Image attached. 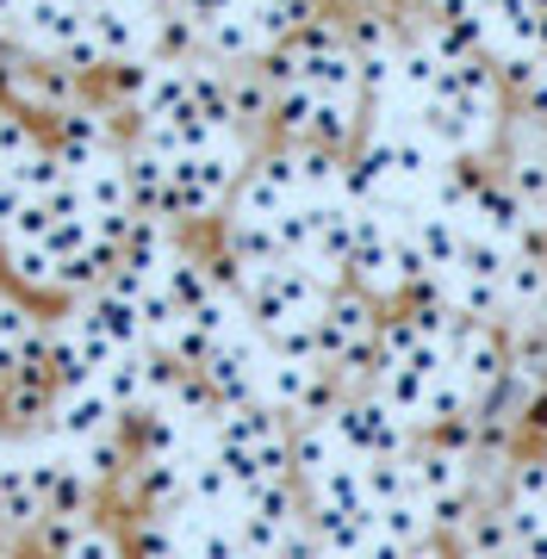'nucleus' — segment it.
I'll return each mask as SVG.
<instances>
[{"mask_svg": "<svg viewBox=\"0 0 547 559\" xmlns=\"http://www.w3.org/2000/svg\"><path fill=\"white\" fill-rule=\"evenodd\" d=\"M44 156L32 150V138H25V124L0 119V224L20 212V200L32 193V180H38Z\"/></svg>", "mask_w": 547, "mask_h": 559, "instance_id": "f257e3e1", "label": "nucleus"}]
</instances>
